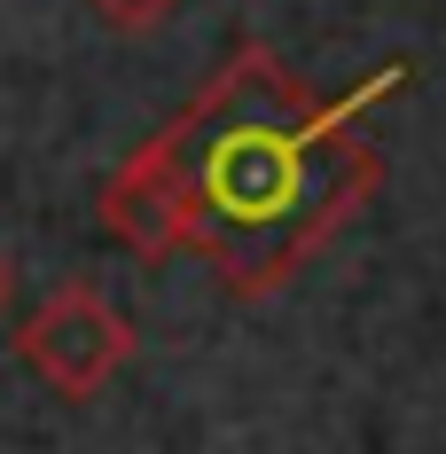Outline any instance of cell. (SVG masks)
I'll return each instance as SVG.
<instances>
[{
  "mask_svg": "<svg viewBox=\"0 0 446 454\" xmlns=\"http://www.w3.org/2000/svg\"><path fill=\"white\" fill-rule=\"evenodd\" d=\"M87 8L110 24V32H157V24L180 8V0H87Z\"/></svg>",
  "mask_w": 446,
  "mask_h": 454,
  "instance_id": "obj_3",
  "label": "cell"
},
{
  "mask_svg": "<svg viewBox=\"0 0 446 454\" xmlns=\"http://www.w3.org/2000/svg\"><path fill=\"white\" fill-rule=\"evenodd\" d=\"M8 290H16V274H8V259H0V306H8Z\"/></svg>",
  "mask_w": 446,
  "mask_h": 454,
  "instance_id": "obj_4",
  "label": "cell"
},
{
  "mask_svg": "<svg viewBox=\"0 0 446 454\" xmlns=\"http://www.w3.org/2000/svg\"><path fill=\"white\" fill-rule=\"evenodd\" d=\"M16 361L63 400H94L134 368V321L94 282H55L16 329Z\"/></svg>",
  "mask_w": 446,
  "mask_h": 454,
  "instance_id": "obj_2",
  "label": "cell"
},
{
  "mask_svg": "<svg viewBox=\"0 0 446 454\" xmlns=\"http://www.w3.org/2000/svg\"><path fill=\"white\" fill-rule=\"evenodd\" d=\"M360 102L313 94L274 47L243 40L180 118L141 141L173 204V251L204 259L220 290L274 298L329 251L384 188V149Z\"/></svg>",
  "mask_w": 446,
  "mask_h": 454,
  "instance_id": "obj_1",
  "label": "cell"
}]
</instances>
